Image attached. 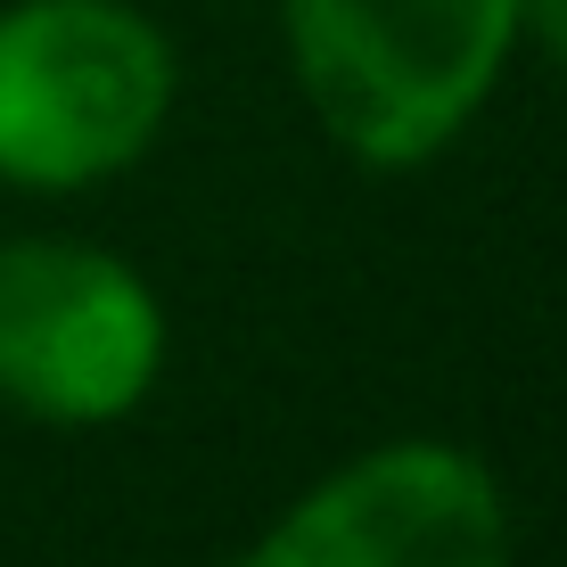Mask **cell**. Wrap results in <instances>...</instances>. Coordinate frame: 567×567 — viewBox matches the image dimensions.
Returning a JSON list of instances; mask_svg holds the SVG:
<instances>
[{"instance_id":"obj_1","label":"cell","mask_w":567,"mask_h":567,"mask_svg":"<svg viewBox=\"0 0 567 567\" xmlns=\"http://www.w3.org/2000/svg\"><path fill=\"white\" fill-rule=\"evenodd\" d=\"M280 33L312 124L370 173H412L494 100L518 0H280Z\"/></svg>"},{"instance_id":"obj_2","label":"cell","mask_w":567,"mask_h":567,"mask_svg":"<svg viewBox=\"0 0 567 567\" xmlns=\"http://www.w3.org/2000/svg\"><path fill=\"white\" fill-rule=\"evenodd\" d=\"M182 91L165 25L141 0H17L0 9V182L100 189L156 148Z\"/></svg>"},{"instance_id":"obj_3","label":"cell","mask_w":567,"mask_h":567,"mask_svg":"<svg viewBox=\"0 0 567 567\" xmlns=\"http://www.w3.org/2000/svg\"><path fill=\"white\" fill-rule=\"evenodd\" d=\"M165 370V305L100 239H0V403L42 427H115Z\"/></svg>"},{"instance_id":"obj_4","label":"cell","mask_w":567,"mask_h":567,"mask_svg":"<svg viewBox=\"0 0 567 567\" xmlns=\"http://www.w3.org/2000/svg\"><path fill=\"white\" fill-rule=\"evenodd\" d=\"M230 567H518V526L468 444L386 436L312 477Z\"/></svg>"},{"instance_id":"obj_5","label":"cell","mask_w":567,"mask_h":567,"mask_svg":"<svg viewBox=\"0 0 567 567\" xmlns=\"http://www.w3.org/2000/svg\"><path fill=\"white\" fill-rule=\"evenodd\" d=\"M518 42H535L567 74V0H518Z\"/></svg>"}]
</instances>
